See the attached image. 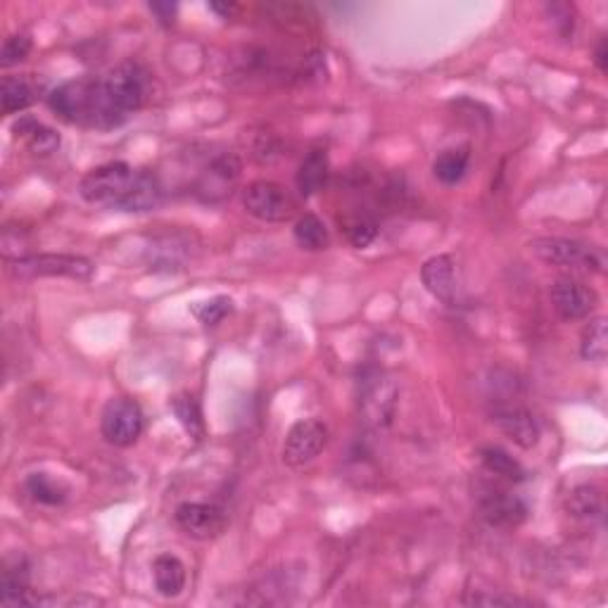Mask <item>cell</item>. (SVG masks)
Segmentation results:
<instances>
[{"label": "cell", "instance_id": "cell-1", "mask_svg": "<svg viewBox=\"0 0 608 608\" xmlns=\"http://www.w3.org/2000/svg\"><path fill=\"white\" fill-rule=\"evenodd\" d=\"M79 195L88 205L141 214L160 205L164 190L150 169H136L129 162H105L79 181Z\"/></svg>", "mask_w": 608, "mask_h": 608}, {"label": "cell", "instance_id": "cell-2", "mask_svg": "<svg viewBox=\"0 0 608 608\" xmlns=\"http://www.w3.org/2000/svg\"><path fill=\"white\" fill-rule=\"evenodd\" d=\"M48 107L62 122L84 129L112 131L126 122L107 98L103 76H79L65 81L50 91Z\"/></svg>", "mask_w": 608, "mask_h": 608}, {"label": "cell", "instance_id": "cell-3", "mask_svg": "<svg viewBox=\"0 0 608 608\" xmlns=\"http://www.w3.org/2000/svg\"><path fill=\"white\" fill-rule=\"evenodd\" d=\"M528 250L540 262L547 266H559V269L587 271V274H604L608 259L606 252L597 245L582 243L575 238L559 236H542L528 243Z\"/></svg>", "mask_w": 608, "mask_h": 608}, {"label": "cell", "instance_id": "cell-4", "mask_svg": "<svg viewBox=\"0 0 608 608\" xmlns=\"http://www.w3.org/2000/svg\"><path fill=\"white\" fill-rule=\"evenodd\" d=\"M8 274L15 278H74L88 281L95 274V264L88 257L65 255V252H38V255L10 259Z\"/></svg>", "mask_w": 608, "mask_h": 608}, {"label": "cell", "instance_id": "cell-5", "mask_svg": "<svg viewBox=\"0 0 608 608\" xmlns=\"http://www.w3.org/2000/svg\"><path fill=\"white\" fill-rule=\"evenodd\" d=\"M399 390L388 373H366L359 385V416L373 430L388 428L395 418Z\"/></svg>", "mask_w": 608, "mask_h": 608}, {"label": "cell", "instance_id": "cell-6", "mask_svg": "<svg viewBox=\"0 0 608 608\" xmlns=\"http://www.w3.org/2000/svg\"><path fill=\"white\" fill-rule=\"evenodd\" d=\"M103 84L107 98L114 105V110L129 119L133 112H138L145 103L148 95V72L136 62H122V65L112 67L103 76Z\"/></svg>", "mask_w": 608, "mask_h": 608}, {"label": "cell", "instance_id": "cell-7", "mask_svg": "<svg viewBox=\"0 0 608 608\" xmlns=\"http://www.w3.org/2000/svg\"><path fill=\"white\" fill-rule=\"evenodd\" d=\"M245 212L264 224H285L295 217V202L276 181H252L243 188Z\"/></svg>", "mask_w": 608, "mask_h": 608}, {"label": "cell", "instance_id": "cell-8", "mask_svg": "<svg viewBox=\"0 0 608 608\" xmlns=\"http://www.w3.org/2000/svg\"><path fill=\"white\" fill-rule=\"evenodd\" d=\"M145 416L141 404L131 397H112L105 404L103 416H100V430L103 437L114 447H131L136 445L138 437L143 435Z\"/></svg>", "mask_w": 608, "mask_h": 608}, {"label": "cell", "instance_id": "cell-9", "mask_svg": "<svg viewBox=\"0 0 608 608\" xmlns=\"http://www.w3.org/2000/svg\"><path fill=\"white\" fill-rule=\"evenodd\" d=\"M328 445V426L319 418H302L290 426L281 447V461L288 468H304Z\"/></svg>", "mask_w": 608, "mask_h": 608}, {"label": "cell", "instance_id": "cell-10", "mask_svg": "<svg viewBox=\"0 0 608 608\" xmlns=\"http://www.w3.org/2000/svg\"><path fill=\"white\" fill-rule=\"evenodd\" d=\"M480 518L492 528H518L528 518V504L499 485H483L478 492Z\"/></svg>", "mask_w": 608, "mask_h": 608}, {"label": "cell", "instance_id": "cell-11", "mask_svg": "<svg viewBox=\"0 0 608 608\" xmlns=\"http://www.w3.org/2000/svg\"><path fill=\"white\" fill-rule=\"evenodd\" d=\"M549 297L551 304H554V312L559 314L563 321L589 319V316L594 314V309L599 307L597 290L570 276L556 278V281L551 283Z\"/></svg>", "mask_w": 608, "mask_h": 608}, {"label": "cell", "instance_id": "cell-12", "mask_svg": "<svg viewBox=\"0 0 608 608\" xmlns=\"http://www.w3.org/2000/svg\"><path fill=\"white\" fill-rule=\"evenodd\" d=\"M174 521L193 540H214L226 528V513L217 504L183 502L176 506Z\"/></svg>", "mask_w": 608, "mask_h": 608}, {"label": "cell", "instance_id": "cell-13", "mask_svg": "<svg viewBox=\"0 0 608 608\" xmlns=\"http://www.w3.org/2000/svg\"><path fill=\"white\" fill-rule=\"evenodd\" d=\"M240 171H243V164H240V157L236 152H221V155H214L212 160H209V164H205V169H202L198 181V193L207 202L224 200L226 195H231V188L238 183Z\"/></svg>", "mask_w": 608, "mask_h": 608}, {"label": "cell", "instance_id": "cell-14", "mask_svg": "<svg viewBox=\"0 0 608 608\" xmlns=\"http://www.w3.org/2000/svg\"><path fill=\"white\" fill-rule=\"evenodd\" d=\"M492 423L499 433L509 437L513 445L521 449H535L540 445V423L525 407H499L492 411Z\"/></svg>", "mask_w": 608, "mask_h": 608}, {"label": "cell", "instance_id": "cell-15", "mask_svg": "<svg viewBox=\"0 0 608 608\" xmlns=\"http://www.w3.org/2000/svg\"><path fill=\"white\" fill-rule=\"evenodd\" d=\"M421 281L428 293L447 307H454L459 302V278H456L454 259L449 255L426 259L421 266Z\"/></svg>", "mask_w": 608, "mask_h": 608}, {"label": "cell", "instance_id": "cell-16", "mask_svg": "<svg viewBox=\"0 0 608 608\" xmlns=\"http://www.w3.org/2000/svg\"><path fill=\"white\" fill-rule=\"evenodd\" d=\"M0 601L5 606H41L43 599L31 594L29 566L24 559L5 563L3 582H0Z\"/></svg>", "mask_w": 608, "mask_h": 608}, {"label": "cell", "instance_id": "cell-17", "mask_svg": "<svg viewBox=\"0 0 608 608\" xmlns=\"http://www.w3.org/2000/svg\"><path fill=\"white\" fill-rule=\"evenodd\" d=\"M12 131H15L17 138H22L31 155L36 157H48L60 148V133L46 124H41L34 117H27V114L17 119Z\"/></svg>", "mask_w": 608, "mask_h": 608}, {"label": "cell", "instance_id": "cell-18", "mask_svg": "<svg viewBox=\"0 0 608 608\" xmlns=\"http://www.w3.org/2000/svg\"><path fill=\"white\" fill-rule=\"evenodd\" d=\"M152 578L160 597L176 599L186 589V566L179 556L160 554L152 561Z\"/></svg>", "mask_w": 608, "mask_h": 608}, {"label": "cell", "instance_id": "cell-19", "mask_svg": "<svg viewBox=\"0 0 608 608\" xmlns=\"http://www.w3.org/2000/svg\"><path fill=\"white\" fill-rule=\"evenodd\" d=\"M328 169H331V162H328L326 150L312 148L302 157L295 181H297V190H300L304 198H312V195H316L323 186H326Z\"/></svg>", "mask_w": 608, "mask_h": 608}, {"label": "cell", "instance_id": "cell-20", "mask_svg": "<svg viewBox=\"0 0 608 608\" xmlns=\"http://www.w3.org/2000/svg\"><path fill=\"white\" fill-rule=\"evenodd\" d=\"M38 84L31 76H3L0 84V100H3V114H17L29 110L38 100Z\"/></svg>", "mask_w": 608, "mask_h": 608}, {"label": "cell", "instance_id": "cell-21", "mask_svg": "<svg viewBox=\"0 0 608 608\" xmlns=\"http://www.w3.org/2000/svg\"><path fill=\"white\" fill-rule=\"evenodd\" d=\"M169 409L171 414L176 416V421H179V426L186 430V435L193 442H202L205 440V416H202V407L200 402L195 399V395H190V392H179V395H174L169 399Z\"/></svg>", "mask_w": 608, "mask_h": 608}, {"label": "cell", "instance_id": "cell-22", "mask_svg": "<svg viewBox=\"0 0 608 608\" xmlns=\"http://www.w3.org/2000/svg\"><path fill=\"white\" fill-rule=\"evenodd\" d=\"M468 164H471V148L468 145H459V148H447L435 157L433 174L435 179L445 186H456L464 181Z\"/></svg>", "mask_w": 608, "mask_h": 608}, {"label": "cell", "instance_id": "cell-23", "mask_svg": "<svg viewBox=\"0 0 608 608\" xmlns=\"http://www.w3.org/2000/svg\"><path fill=\"white\" fill-rule=\"evenodd\" d=\"M480 461H483L485 471L494 478L506 480V483H523L525 480V468L521 466V461L513 459L502 447H483L480 449Z\"/></svg>", "mask_w": 608, "mask_h": 608}, {"label": "cell", "instance_id": "cell-24", "mask_svg": "<svg viewBox=\"0 0 608 608\" xmlns=\"http://www.w3.org/2000/svg\"><path fill=\"white\" fill-rule=\"evenodd\" d=\"M568 516L580 518V521H592L599 518L604 511V497L597 485H578L566 497Z\"/></svg>", "mask_w": 608, "mask_h": 608}, {"label": "cell", "instance_id": "cell-25", "mask_svg": "<svg viewBox=\"0 0 608 608\" xmlns=\"http://www.w3.org/2000/svg\"><path fill=\"white\" fill-rule=\"evenodd\" d=\"M580 354L592 364H604L608 357V321L604 316L589 319L585 331L580 335Z\"/></svg>", "mask_w": 608, "mask_h": 608}, {"label": "cell", "instance_id": "cell-26", "mask_svg": "<svg viewBox=\"0 0 608 608\" xmlns=\"http://www.w3.org/2000/svg\"><path fill=\"white\" fill-rule=\"evenodd\" d=\"M27 494L34 502L46 506H60L67 502L69 487L60 478H53L50 473H31L27 478Z\"/></svg>", "mask_w": 608, "mask_h": 608}, {"label": "cell", "instance_id": "cell-27", "mask_svg": "<svg viewBox=\"0 0 608 608\" xmlns=\"http://www.w3.org/2000/svg\"><path fill=\"white\" fill-rule=\"evenodd\" d=\"M293 236L297 240V245L307 252L328 250V245H331L328 228L319 217H316V214H302V217L295 221Z\"/></svg>", "mask_w": 608, "mask_h": 608}, {"label": "cell", "instance_id": "cell-28", "mask_svg": "<svg viewBox=\"0 0 608 608\" xmlns=\"http://www.w3.org/2000/svg\"><path fill=\"white\" fill-rule=\"evenodd\" d=\"M190 314H193L195 319L202 323V326H207V328L219 326V323L224 321L228 314H233V300L226 295H217V297H212V300L195 302V304H190Z\"/></svg>", "mask_w": 608, "mask_h": 608}, {"label": "cell", "instance_id": "cell-29", "mask_svg": "<svg viewBox=\"0 0 608 608\" xmlns=\"http://www.w3.org/2000/svg\"><path fill=\"white\" fill-rule=\"evenodd\" d=\"M342 228H345L347 243L357 247V250L369 247L378 236V224L369 217H350L342 224Z\"/></svg>", "mask_w": 608, "mask_h": 608}, {"label": "cell", "instance_id": "cell-30", "mask_svg": "<svg viewBox=\"0 0 608 608\" xmlns=\"http://www.w3.org/2000/svg\"><path fill=\"white\" fill-rule=\"evenodd\" d=\"M31 53V38L27 34H12L3 41V50H0V67L10 69L24 62Z\"/></svg>", "mask_w": 608, "mask_h": 608}, {"label": "cell", "instance_id": "cell-31", "mask_svg": "<svg viewBox=\"0 0 608 608\" xmlns=\"http://www.w3.org/2000/svg\"><path fill=\"white\" fill-rule=\"evenodd\" d=\"M466 606H530V601L513 594H497V592H468L464 597Z\"/></svg>", "mask_w": 608, "mask_h": 608}, {"label": "cell", "instance_id": "cell-32", "mask_svg": "<svg viewBox=\"0 0 608 608\" xmlns=\"http://www.w3.org/2000/svg\"><path fill=\"white\" fill-rule=\"evenodd\" d=\"M176 10H179V8H176L174 3H152L150 5V12H152V15H157V19H160L162 24L174 22Z\"/></svg>", "mask_w": 608, "mask_h": 608}, {"label": "cell", "instance_id": "cell-33", "mask_svg": "<svg viewBox=\"0 0 608 608\" xmlns=\"http://www.w3.org/2000/svg\"><path fill=\"white\" fill-rule=\"evenodd\" d=\"M594 62H597L601 74L608 72V41H606V36L597 43V50H594Z\"/></svg>", "mask_w": 608, "mask_h": 608}, {"label": "cell", "instance_id": "cell-34", "mask_svg": "<svg viewBox=\"0 0 608 608\" xmlns=\"http://www.w3.org/2000/svg\"><path fill=\"white\" fill-rule=\"evenodd\" d=\"M207 8L212 12H217V15H221V19H228L233 12H238V5H233V3H209Z\"/></svg>", "mask_w": 608, "mask_h": 608}]
</instances>
